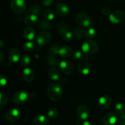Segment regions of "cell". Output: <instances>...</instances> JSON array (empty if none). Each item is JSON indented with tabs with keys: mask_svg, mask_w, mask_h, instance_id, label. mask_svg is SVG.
Returning <instances> with one entry per match:
<instances>
[{
	"mask_svg": "<svg viewBox=\"0 0 125 125\" xmlns=\"http://www.w3.org/2000/svg\"><path fill=\"white\" fill-rule=\"evenodd\" d=\"M47 95L51 101H59L62 95V88L56 83H51L48 87Z\"/></svg>",
	"mask_w": 125,
	"mask_h": 125,
	"instance_id": "cell-1",
	"label": "cell"
},
{
	"mask_svg": "<svg viewBox=\"0 0 125 125\" xmlns=\"http://www.w3.org/2000/svg\"><path fill=\"white\" fill-rule=\"evenodd\" d=\"M82 51L86 54H95L98 51L99 46L96 42L92 40H88L84 42L81 46Z\"/></svg>",
	"mask_w": 125,
	"mask_h": 125,
	"instance_id": "cell-2",
	"label": "cell"
},
{
	"mask_svg": "<svg viewBox=\"0 0 125 125\" xmlns=\"http://www.w3.org/2000/svg\"><path fill=\"white\" fill-rule=\"evenodd\" d=\"M76 20L78 24L85 28L90 27L94 23L91 17L84 12L78 13L76 18Z\"/></svg>",
	"mask_w": 125,
	"mask_h": 125,
	"instance_id": "cell-3",
	"label": "cell"
},
{
	"mask_svg": "<svg viewBox=\"0 0 125 125\" xmlns=\"http://www.w3.org/2000/svg\"><path fill=\"white\" fill-rule=\"evenodd\" d=\"M52 39V36L51 34H50L49 32L47 31H41L37 34L35 39V41L36 43L39 45H46Z\"/></svg>",
	"mask_w": 125,
	"mask_h": 125,
	"instance_id": "cell-4",
	"label": "cell"
},
{
	"mask_svg": "<svg viewBox=\"0 0 125 125\" xmlns=\"http://www.w3.org/2000/svg\"><path fill=\"white\" fill-rule=\"evenodd\" d=\"M11 9L17 13H21L24 12L26 9V4L24 0H12L10 2Z\"/></svg>",
	"mask_w": 125,
	"mask_h": 125,
	"instance_id": "cell-5",
	"label": "cell"
},
{
	"mask_svg": "<svg viewBox=\"0 0 125 125\" xmlns=\"http://www.w3.org/2000/svg\"><path fill=\"white\" fill-rule=\"evenodd\" d=\"M28 100V95L26 92L18 91L12 96V101L15 104L22 105L26 103Z\"/></svg>",
	"mask_w": 125,
	"mask_h": 125,
	"instance_id": "cell-6",
	"label": "cell"
},
{
	"mask_svg": "<svg viewBox=\"0 0 125 125\" xmlns=\"http://www.w3.org/2000/svg\"><path fill=\"white\" fill-rule=\"evenodd\" d=\"M5 117L8 122L11 123L17 122L21 117L20 111L18 109H11L6 112Z\"/></svg>",
	"mask_w": 125,
	"mask_h": 125,
	"instance_id": "cell-7",
	"label": "cell"
},
{
	"mask_svg": "<svg viewBox=\"0 0 125 125\" xmlns=\"http://www.w3.org/2000/svg\"><path fill=\"white\" fill-rule=\"evenodd\" d=\"M125 18V13L122 10H117L114 11L109 15L110 21L114 24H118L124 20Z\"/></svg>",
	"mask_w": 125,
	"mask_h": 125,
	"instance_id": "cell-8",
	"label": "cell"
},
{
	"mask_svg": "<svg viewBox=\"0 0 125 125\" xmlns=\"http://www.w3.org/2000/svg\"><path fill=\"white\" fill-rule=\"evenodd\" d=\"M59 68L61 72L65 74H72L74 72V65L68 61H62L59 63Z\"/></svg>",
	"mask_w": 125,
	"mask_h": 125,
	"instance_id": "cell-9",
	"label": "cell"
},
{
	"mask_svg": "<svg viewBox=\"0 0 125 125\" xmlns=\"http://www.w3.org/2000/svg\"><path fill=\"white\" fill-rule=\"evenodd\" d=\"M118 117L115 112H109L103 117V123L104 125H114L117 123Z\"/></svg>",
	"mask_w": 125,
	"mask_h": 125,
	"instance_id": "cell-10",
	"label": "cell"
},
{
	"mask_svg": "<svg viewBox=\"0 0 125 125\" xmlns=\"http://www.w3.org/2000/svg\"><path fill=\"white\" fill-rule=\"evenodd\" d=\"M76 115L79 119L85 120L89 117V109L84 105H80L76 109Z\"/></svg>",
	"mask_w": 125,
	"mask_h": 125,
	"instance_id": "cell-11",
	"label": "cell"
},
{
	"mask_svg": "<svg viewBox=\"0 0 125 125\" xmlns=\"http://www.w3.org/2000/svg\"><path fill=\"white\" fill-rule=\"evenodd\" d=\"M112 103V98L108 95H103L101 96L98 100V106L100 109H106L111 106Z\"/></svg>",
	"mask_w": 125,
	"mask_h": 125,
	"instance_id": "cell-12",
	"label": "cell"
},
{
	"mask_svg": "<svg viewBox=\"0 0 125 125\" xmlns=\"http://www.w3.org/2000/svg\"><path fill=\"white\" fill-rule=\"evenodd\" d=\"M56 11L58 15L61 17H65L69 14L70 9L65 4L59 3L56 6Z\"/></svg>",
	"mask_w": 125,
	"mask_h": 125,
	"instance_id": "cell-13",
	"label": "cell"
},
{
	"mask_svg": "<svg viewBox=\"0 0 125 125\" xmlns=\"http://www.w3.org/2000/svg\"><path fill=\"white\" fill-rule=\"evenodd\" d=\"M9 58L12 63H17L20 59V52L15 48L10 49L9 51Z\"/></svg>",
	"mask_w": 125,
	"mask_h": 125,
	"instance_id": "cell-14",
	"label": "cell"
},
{
	"mask_svg": "<svg viewBox=\"0 0 125 125\" xmlns=\"http://www.w3.org/2000/svg\"><path fill=\"white\" fill-rule=\"evenodd\" d=\"M22 76L26 82L31 83L35 78V73L31 68H26L23 70Z\"/></svg>",
	"mask_w": 125,
	"mask_h": 125,
	"instance_id": "cell-15",
	"label": "cell"
},
{
	"mask_svg": "<svg viewBox=\"0 0 125 125\" xmlns=\"http://www.w3.org/2000/svg\"><path fill=\"white\" fill-rule=\"evenodd\" d=\"M72 54H73V49L68 45H65L60 48L59 51V54L60 57L63 59L68 58L72 56Z\"/></svg>",
	"mask_w": 125,
	"mask_h": 125,
	"instance_id": "cell-16",
	"label": "cell"
},
{
	"mask_svg": "<svg viewBox=\"0 0 125 125\" xmlns=\"http://www.w3.org/2000/svg\"><path fill=\"white\" fill-rule=\"evenodd\" d=\"M78 70L81 74L87 75L90 73L91 67L89 63H87L86 62H83L79 64L78 67Z\"/></svg>",
	"mask_w": 125,
	"mask_h": 125,
	"instance_id": "cell-17",
	"label": "cell"
},
{
	"mask_svg": "<svg viewBox=\"0 0 125 125\" xmlns=\"http://www.w3.org/2000/svg\"><path fill=\"white\" fill-rule=\"evenodd\" d=\"M23 36L28 41H31L35 38V31L31 27H27L23 31Z\"/></svg>",
	"mask_w": 125,
	"mask_h": 125,
	"instance_id": "cell-18",
	"label": "cell"
},
{
	"mask_svg": "<svg viewBox=\"0 0 125 125\" xmlns=\"http://www.w3.org/2000/svg\"><path fill=\"white\" fill-rule=\"evenodd\" d=\"M34 122L35 125H48L49 123V120L46 116L39 115L34 118Z\"/></svg>",
	"mask_w": 125,
	"mask_h": 125,
	"instance_id": "cell-19",
	"label": "cell"
},
{
	"mask_svg": "<svg viewBox=\"0 0 125 125\" xmlns=\"http://www.w3.org/2000/svg\"><path fill=\"white\" fill-rule=\"evenodd\" d=\"M48 74L49 78L52 81L59 80L60 78V73L58 70L54 67H51L48 72Z\"/></svg>",
	"mask_w": 125,
	"mask_h": 125,
	"instance_id": "cell-20",
	"label": "cell"
},
{
	"mask_svg": "<svg viewBox=\"0 0 125 125\" xmlns=\"http://www.w3.org/2000/svg\"><path fill=\"white\" fill-rule=\"evenodd\" d=\"M38 21V16L34 14H29L26 17L24 18V23L26 25L29 26H32L34 24L37 22Z\"/></svg>",
	"mask_w": 125,
	"mask_h": 125,
	"instance_id": "cell-21",
	"label": "cell"
},
{
	"mask_svg": "<svg viewBox=\"0 0 125 125\" xmlns=\"http://www.w3.org/2000/svg\"><path fill=\"white\" fill-rule=\"evenodd\" d=\"M74 58L76 60H82L84 62H86L89 60V56L88 54L84 53L80 51H77L73 54Z\"/></svg>",
	"mask_w": 125,
	"mask_h": 125,
	"instance_id": "cell-22",
	"label": "cell"
},
{
	"mask_svg": "<svg viewBox=\"0 0 125 125\" xmlns=\"http://www.w3.org/2000/svg\"><path fill=\"white\" fill-rule=\"evenodd\" d=\"M38 26L40 29L43 30V31H46L50 28L51 24H50V23L48 21V20L46 19H42L39 21Z\"/></svg>",
	"mask_w": 125,
	"mask_h": 125,
	"instance_id": "cell-23",
	"label": "cell"
},
{
	"mask_svg": "<svg viewBox=\"0 0 125 125\" xmlns=\"http://www.w3.org/2000/svg\"><path fill=\"white\" fill-rule=\"evenodd\" d=\"M43 16L45 19L47 20H52L55 17L54 12L51 9H46L44 10Z\"/></svg>",
	"mask_w": 125,
	"mask_h": 125,
	"instance_id": "cell-24",
	"label": "cell"
},
{
	"mask_svg": "<svg viewBox=\"0 0 125 125\" xmlns=\"http://www.w3.org/2000/svg\"><path fill=\"white\" fill-rule=\"evenodd\" d=\"M85 37L88 39H92L96 35V30L93 27H88L84 31Z\"/></svg>",
	"mask_w": 125,
	"mask_h": 125,
	"instance_id": "cell-25",
	"label": "cell"
},
{
	"mask_svg": "<svg viewBox=\"0 0 125 125\" xmlns=\"http://www.w3.org/2000/svg\"><path fill=\"white\" fill-rule=\"evenodd\" d=\"M84 31L82 28H79V27H76L73 30V35L75 37L76 39H80L84 35Z\"/></svg>",
	"mask_w": 125,
	"mask_h": 125,
	"instance_id": "cell-26",
	"label": "cell"
},
{
	"mask_svg": "<svg viewBox=\"0 0 125 125\" xmlns=\"http://www.w3.org/2000/svg\"><path fill=\"white\" fill-rule=\"evenodd\" d=\"M31 62V59L30 56L28 54H24L22 56L20 59V63L23 67H26L28 65L30 64Z\"/></svg>",
	"mask_w": 125,
	"mask_h": 125,
	"instance_id": "cell-27",
	"label": "cell"
},
{
	"mask_svg": "<svg viewBox=\"0 0 125 125\" xmlns=\"http://www.w3.org/2000/svg\"><path fill=\"white\" fill-rule=\"evenodd\" d=\"M23 48L24 50L28 52H30V51H33L35 48V45L32 42H27L24 43L23 45Z\"/></svg>",
	"mask_w": 125,
	"mask_h": 125,
	"instance_id": "cell-28",
	"label": "cell"
},
{
	"mask_svg": "<svg viewBox=\"0 0 125 125\" xmlns=\"http://www.w3.org/2000/svg\"><path fill=\"white\" fill-rule=\"evenodd\" d=\"M115 111L118 114L122 115L125 112V106L123 103H118L115 106Z\"/></svg>",
	"mask_w": 125,
	"mask_h": 125,
	"instance_id": "cell-29",
	"label": "cell"
},
{
	"mask_svg": "<svg viewBox=\"0 0 125 125\" xmlns=\"http://www.w3.org/2000/svg\"><path fill=\"white\" fill-rule=\"evenodd\" d=\"M68 26L67 25L66 23H60L57 26V30H58V32L60 33L61 34H64L65 32L68 31Z\"/></svg>",
	"mask_w": 125,
	"mask_h": 125,
	"instance_id": "cell-30",
	"label": "cell"
},
{
	"mask_svg": "<svg viewBox=\"0 0 125 125\" xmlns=\"http://www.w3.org/2000/svg\"><path fill=\"white\" fill-rule=\"evenodd\" d=\"M41 7L37 4H34L33 6H32L30 9L31 14H34L37 16L38 15L40 14V12H41Z\"/></svg>",
	"mask_w": 125,
	"mask_h": 125,
	"instance_id": "cell-31",
	"label": "cell"
},
{
	"mask_svg": "<svg viewBox=\"0 0 125 125\" xmlns=\"http://www.w3.org/2000/svg\"><path fill=\"white\" fill-rule=\"evenodd\" d=\"M60 48L57 45H54L50 48V49L48 51V53L50 56H54L56 54H59V51Z\"/></svg>",
	"mask_w": 125,
	"mask_h": 125,
	"instance_id": "cell-32",
	"label": "cell"
},
{
	"mask_svg": "<svg viewBox=\"0 0 125 125\" xmlns=\"http://www.w3.org/2000/svg\"><path fill=\"white\" fill-rule=\"evenodd\" d=\"M58 114V111L56 108H51L48 112V117L50 118H54L57 117Z\"/></svg>",
	"mask_w": 125,
	"mask_h": 125,
	"instance_id": "cell-33",
	"label": "cell"
},
{
	"mask_svg": "<svg viewBox=\"0 0 125 125\" xmlns=\"http://www.w3.org/2000/svg\"><path fill=\"white\" fill-rule=\"evenodd\" d=\"M47 63L51 67L56 66L57 63V59L54 56H50L47 57Z\"/></svg>",
	"mask_w": 125,
	"mask_h": 125,
	"instance_id": "cell-34",
	"label": "cell"
},
{
	"mask_svg": "<svg viewBox=\"0 0 125 125\" xmlns=\"http://www.w3.org/2000/svg\"><path fill=\"white\" fill-rule=\"evenodd\" d=\"M7 101H8V97H7V95L4 94L3 92H1L0 93V104H6L7 103Z\"/></svg>",
	"mask_w": 125,
	"mask_h": 125,
	"instance_id": "cell-35",
	"label": "cell"
},
{
	"mask_svg": "<svg viewBox=\"0 0 125 125\" xmlns=\"http://www.w3.org/2000/svg\"><path fill=\"white\" fill-rule=\"evenodd\" d=\"M73 35V34L68 31L65 32L64 34H62V37L65 42H70L72 40Z\"/></svg>",
	"mask_w": 125,
	"mask_h": 125,
	"instance_id": "cell-36",
	"label": "cell"
},
{
	"mask_svg": "<svg viewBox=\"0 0 125 125\" xmlns=\"http://www.w3.org/2000/svg\"><path fill=\"white\" fill-rule=\"evenodd\" d=\"M101 12L104 15H110L111 13V9L107 6H104L101 9Z\"/></svg>",
	"mask_w": 125,
	"mask_h": 125,
	"instance_id": "cell-37",
	"label": "cell"
},
{
	"mask_svg": "<svg viewBox=\"0 0 125 125\" xmlns=\"http://www.w3.org/2000/svg\"><path fill=\"white\" fill-rule=\"evenodd\" d=\"M118 123L119 125H125V114L120 115L118 118Z\"/></svg>",
	"mask_w": 125,
	"mask_h": 125,
	"instance_id": "cell-38",
	"label": "cell"
},
{
	"mask_svg": "<svg viewBox=\"0 0 125 125\" xmlns=\"http://www.w3.org/2000/svg\"><path fill=\"white\" fill-rule=\"evenodd\" d=\"M0 83H1V87L6 85V84H7V79H6V77L2 74L0 76Z\"/></svg>",
	"mask_w": 125,
	"mask_h": 125,
	"instance_id": "cell-39",
	"label": "cell"
},
{
	"mask_svg": "<svg viewBox=\"0 0 125 125\" xmlns=\"http://www.w3.org/2000/svg\"><path fill=\"white\" fill-rule=\"evenodd\" d=\"M53 2V0H42L43 4L45 6H50Z\"/></svg>",
	"mask_w": 125,
	"mask_h": 125,
	"instance_id": "cell-40",
	"label": "cell"
},
{
	"mask_svg": "<svg viewBox=\"0 0 125 125\" xmlns=\"http://www.w3.org/2000/svg\"><path fill=\"white\" fill-rule=\"evenodd\" d=\"M82 125H94L92 124V123H91L90 122H89V121H84V122L83 123V124Z\"/></svg>",
	"mask_w": 125,
	"mask_h": 125,
	"instance_id": "cell-41",
	"label": "cell"
},
{
	"mask_svg": "<svg viewBox=\"0 0 125 125\" xmlns=\"http://www.w3.org/2000/svg\"><path fill=\"white\" fill-rule=\"evenodd\" d=\"M1 48H2V45H3V42H2V40H1Z\"/></svg>",
	"mask_w": 125,
	"mask_h": 125,
	"instance_id": "cell-42",
	"label": "cell"
}]
</instances>
